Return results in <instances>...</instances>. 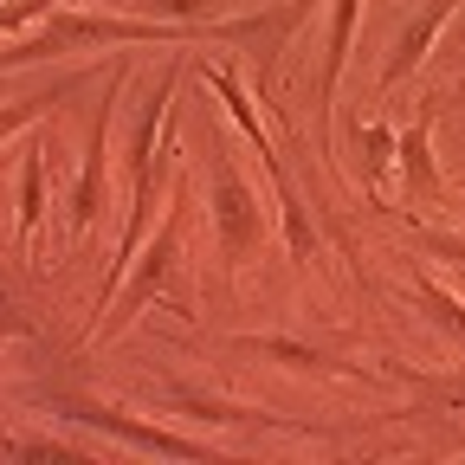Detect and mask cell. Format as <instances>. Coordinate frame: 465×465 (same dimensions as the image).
<instances>
[{"label": "cell", "instance_id": "cell-4", "mask_svg": "<svg viewBox=\"0 0 465 465\" xmlns=\"http://www.w3.org/2000/svg\"><path fill=\"white\" fill-rule=\"evenodd\" d=\"M104 130H110V110H104V124H97V136H91V162H84V182H78V207H72V220L78 226H91L97 220V194H104Z\"/></svg>", "mask_w": 465, "mask_h": 465}, {"label": "cell", "instance_id": "cell-5", "mask_svg": "<svg viewBox=\"0 0 465 465\" xmlns=\"http://www.w3.org/2000/svg\"><path fill=\"white\" fill-rule=\"evenodd\" d=\"M349 26H356V0H336V33H330V65H323V91H336L342 52H349Z\"/></svg>", "mask_w": 465, "mask_h": 465}, {"label": "cell", "instance_id": "cell-8", "mask_svg": "<svg viewBox=\"0 0 465 465\" xmlns=\"http://www.w3.org/2000/svg\"><path fill=\"white\" fill-rule=\"evenodd\" d=\"M52 0H14V7H0V33L7 26H20V20H33V14H45Z\"/></svg>", "mask_w": 465, "mask_h": 465}, {"label": "cell", "instance_id": "cell-3", "mask_svg": "<svg viewBox=\"0 0 465 465\" xmlns=\"http://www.w3.org/2000/svg\"><path fill=\"white\" fill-rule=\"evenodd\" d=\"M446 14H452V0H433V14H427V20H420V26H407V39H401V52H394V65H388V84H401V78L427 58V45H433V33L446 26Z\"/></svg>", "mask_w": 465, "mask_h": 465}, {"label": "cell", "instance_id": "cell-6", "mask_svg": "<svg viewBox=\"0 0 465 465\" xmlns=\"http://www.w3.org/2000/svg\"><path fill=\"white\" fill-rule=\"evenodd\" d=\"M401 162H407V174H414L420 188H433V162H427V136H420V130L401 143Z\"/></svg>", "mask_w": 465, "mask_h": 465}, {"label": "cell", "instance_id": "cell-2", "mask_svg": "<svg viewBox=\"0 0 465 465\" xmlns=\"http://www.w3.org/2000/svg\"><path fill=\"white\" fill-rule=\"evenodd\" d=\"M220 232H226V252L232 259L252 252V240H259V207L246 201V188L232 182L226 168H220Z\"/></svg>", "mask_w": 465, "mask_h": 465}, {"label": "cell", "instance_id": "cell-9", "mask_svg": "<svg viewBox=\"0 0 465 465\" xmlns=\"http://www.w3.org/2000/svg\"><path fill=\"white\" fill-rule=\"evenodd\" d=\"M39 104H45V97H33V104H14V110H0V136H14L20 124H33V116H39Z\"/></svg>", "mask_w": 465, "mask_h": 465}, {"label": "cell", "instance_id": "cell-1", "mask_svg": "<svg viewBox=\"0 0 465 465\" xmlns=\"http://www.w3.org/2000/svg\"><path fill=\"white\" fill-rule=\"evenodd\" d=\"M149 33L155 26H130V20H58L39 39H20L14 52H0V65H20V58H39V52H65V45H91V39H149Z\"/></svg>", "mask_w": 465, "mask_h": 465}, {"label": "cell", "instance_id": "cell-7", "mask_svg": "<svg viewBox=\"0 0 465 465\" xmlns=\"http://www.w3.org/2000/svg\"><path fill=\"white\" fill-rule=\"evenodd\" d=\"M20 201H26V207H20V226L33 232V226H39V162H26V194H20Z\"/></svg>", "mask_w": 465, "mask_h": 465}, {"label": "cell", "instance_id": "cell-10", "mask_svg": "<svg viewBox=\"0 0 465 465\" xmlns=\"http://www.w3.org/2000/svg\"><path fill=\"white\" fill-rule=\"evenodd\" d=\"M207 0H162V14H201Z\"/></svg>", "mask_w": 465, "mask_h": 465}]
</instances>
